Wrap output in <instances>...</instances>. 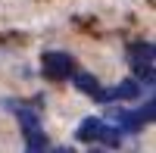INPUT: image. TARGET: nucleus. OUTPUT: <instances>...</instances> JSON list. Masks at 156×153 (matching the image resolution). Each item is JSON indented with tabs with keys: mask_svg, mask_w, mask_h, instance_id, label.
<instances>
[{
	"mask_svg": "<svg viewBox=\"0 0 156 153\" xmlns=\"http://www.w3.org/2000/svg\"><path fill=\"white\" fill-rule=\"evenodd\" d=\"M87 153H106V150H97V147H90V150H87Z\"/></svg>",
	"mask_w": 156,
	"mask_h": 153,
	"instance_id": "obj_10",
	"label": "nucleus"
},
{
	"mask_svg": "<svg viewBox=\"0 0 156 153\" xmlns=\"http://www.w3.org/2000/svg\"><path fill=\"white\" fill-rule=\"evenodd\" d=\"M53 153H72V150H69V147H56Z\"/></svg>",
	"mask_w": 156,
	"mask_h": 153,
	"instance_id": "obj_9",
	"label": "nucleus"
},
{
	"mask_svg": "<svg viewBox=\"0 0 156 153\" xmlns=\"http://www.w3.org/2000/svg\"><path fill=\"white\" fill-rule=\"evenodd\" d=\"M19 122H22L25 134H34V131H41V128H37V116H34L31 109H19Z\"/></svg>",
	"mask_w": 156,
	"mask_h": 153,
	"instance_id": "obj_7",
	"label": "nucleus"
},
{
	"mask_svg": "<svg viewBox=\"0 0 156 153\" xmlns=\"http://www.w3.org/2000/svg\"><path fill=\"white\" fill-rule=\"evenodd\" d=\"M131 62L140 66V62H153V47L150 44H134L131 47Z\"/></svg>",
	"mask_w": 156,
	"mask_h": 153,
	"instance_id": "obj_5",
	"label": "nucleus"
},
{
	"mask_svg": "<svg viewBox=\"0 0 156 153\" xmlns=\"http://www.w3.org/2000/svg\"><path fill=\"white\" fill-rule=\"evenodd\" d=\"M137 94H140V87H137V81H131V78H128V81H119V84L112 87V97H119V100H134Z\"/></svg>",
	"mask_w": 156,
	"mask_h": 153,
	"instance_id": "obj_3",
	"label": "nucleus"
},
{
	"mask_svg": "<svg viewBox=\"0 0 156 153\" xmlns=\"http://www.w3.org/2000/svg\"><path fill=\"white\" fill-rule=\"evenodd\" d=\"M100 128H103L100 119H94V116L84 119L81 125H78V141H97V137H100Z\"/></svg>",
	"mask_w": 156,
	"mask_h": 153,
	"instance_id": "obj_2",
	"label": "nucleus"
},
{
	"mask_svg": "<svg viewBox=\"0 0 156 153\" xmlns=\"http://www.w3.org/2000/svg\"><path fill=\"white\" fill-rule=\"evenodd\" d=\"M97 141H103L106 147H119V144H122V131H119V128H109V125H103Z\"/></svg>",
	"mask_w": 156,
	"mask_h": 153,
	"instance_id": "obj_6",
	"label": "nucleus"
},
{
	"mask_svg": "<svg viewBox=\"0 0 156 153\" xmlns=\"http://www.w3.org/2000/svg\"><path fill=\"white\" fill-rule=\"evenodd\" d=\"M134 119H137V122H150V119H153V100H147V103L140 106V112H137Z\"/></svg>",
	"mask_w": 156,
	"mask_h": 153,
	"instance_id": "obj_8",
	"label": "nucleus"
},
{
	"mask_svg": "<svg viewBox=\"0 0 156 153\" xmlns=\"http://www.w3.org/2000/svg\"><path fill=\"white\" fill-rule=\"evenodd\" d=\"M75 87H78V91H84V94H90V97H94V94L100 91V84H97V78H94V75H87V72H81V75H75Z\"/></svg>",
	"mask_w": 156,
	"mask_h": 153,
	"instance_id": "obj_4",
	"label": "nucleus"
},
{
	"mask_svg": "<svg viewBox=\"0 0 156 153\" xmlns=\"http://www.w3.org/2000/svg\"><path fill=\"white\" fill-rule=\"evenodd\" d=\"M41 66H44V75H47V78L59 81V78H69V72H72L75 62H72L69 53H44Z\"/></svg>",
	"mask_w": 156,
	"mask_h": 153,
	"instance_id": "obj_1",
	"label": "nucleus"
}]
</instances>
